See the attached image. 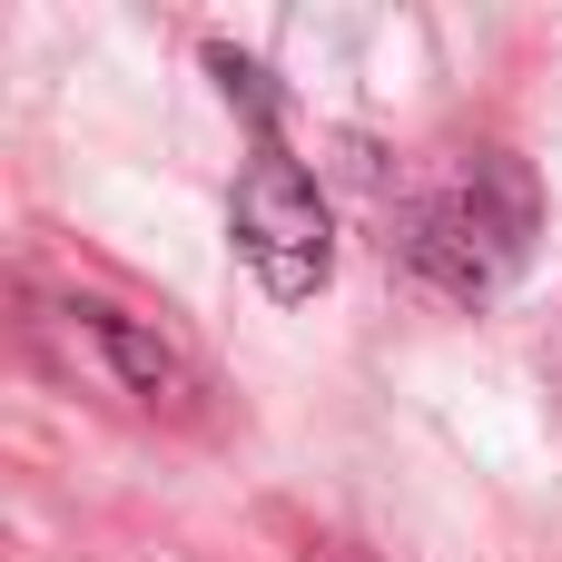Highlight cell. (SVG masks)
Here are the masks:
<instances>
[{"mask_svg":"<svg viewBox=\"0 0 562 562\" xmlns=\"http://www.w3.org/2000/svg\"><path fill=\"white\" fill-rule=\"evenodd\" d=\"M395 247H405V267H415L425 286H445V296H464V306L504 296V286L524 277V257H533V178H524V158H504V148L464 158L435 198L405 207Z\"/></svg>","mask_w":562,"mask_h":562,"instance_id":"1","label":"cell"},{"mask_svg":"<svg viewBox=\"0 0 562 562\" xmlns=\"http://www.w3.org/2000/svg\"><path fill=\"white\" fill-rule=\"evenodd\" d=\"M227 237H237L247 277H257L277 306H306V296L336 277V217H326L316 178L286 158V138H257V158L237 168V198H227Z\"/></svg>","mask_w":562,"mask_h":562,"instance_id":"2","label":"cell"},{"mask_svg":"<svg viewBox=\"0 0 562 562\" xmlns=\"http://www.w3.org/2000/svg\"><path fill=\"white\" fill-rule=\"evenodd\" d=\"M69 316H79V336L99 346V366H109L148 415H178V425L207 415V375H198L158 326H138V316H119V306H69Z\"/></svg>","mask_w":562,"mask_h":562,"instance_id":"3","label":"cell"},{"mask_svg":"<svg viewBox=\"0 0 562 562\" xmlns=\"http://www.w3.org/2000/svg\"><path fill=\"white\" fill-rule=\"evenodd\" d=\"M306 562H375V553H356V543H306Z\"/></svg>","mask_w":562,"mask_h":562,"instance_id":"4","label":"cell"}]
</instances>
